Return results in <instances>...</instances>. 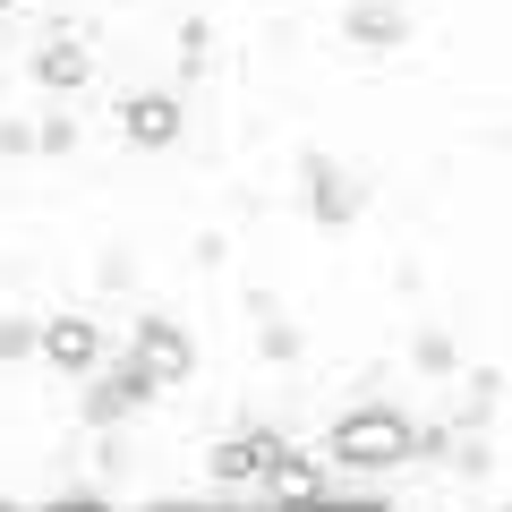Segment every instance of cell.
I'll return each mask as SVG.
<instances>
[{"instance_id": "7a4b0ae2", "label": "cell", "mask_w": 512, "mask_h": 512, "mask_svg": "<svg viewBox=\"0 0 512 512\" xmlns=\"http://www.w3.org/2000/svg\"><path fill=\"white\" fill-rule=\"evenodd\" d=\"M35 350L52 367H69V376H94V359H103V333L86 325V316H52V325L35 333Z\"/></svg>"}, {"instance_id": "277c9868", "label": "cell", "mask_w": 512, "mask_h": 512, "mask_svg": "<svg viewBox=\"0 0 512 512\" xmlns=\"http://www.w3.org/2000/svg\"><path fill=\"white\" fill-rule=\"evenodd\" d=\"M137 367H146L154 384H180L188 376V333L171 325V316H146V325H137Z\"/></svg>"}, {"instance_id": "9c48e42d", "label": "cell", "mask_w": 512, "mask_h": 512, "mask_svg": "<svg viewBox=\"0 0 512 512\" xmlns=\"http://www.w3.org/2000/svg\"><path fill=\"white\" fill-rule=\"evenodd\" d=\"M350 43H367V52L402 43V9H384V0H359V9H350Z\"/></svg>"}, {"instance_id": "52a82bcc", "label": "cell", "mask_w": 512, "mask_h": 512, "mask_svg": "<svg viewBox=\"0 0 512 512\" xmlns=\"http://www.w3.org/2000/svg\"><path fill=\"white\" fill-rule=\"evenodd\" d=\"M35 77H43L52 94H77V86H86V43H77V35L43 43V52H35Z\"/></svg>"}, {"instance_id": "6da1fadb", "label": "cell", "mask_w": 512, "mask_h": 512, "mask_svg": "<svg viewBox=\"0 0 512 512\" xmlns=\"http://www.w3.org/2000/svg\"><path fill=\"white\" fill-rule=\"evenodd\" d=\"M419 453V427L402 419V410H350L342 427H333V461L342 470H393V461Z\"/></svg>"}, {"instance_id": "8992f818", "label": "cell", "mask_w": 512, "mask_h": 512, "mask_svg": "<svg viewBox=\"0 0 512 512\" xmlns=\"http://www.w3.org/2000/svg\"><path fill=\"white\" fill-rule=\"evenodd\" d=\"M274 453H282L274 436H222V444H214V478H222V487H248V478L265 487V470H274Z\"/></svg>"}, {"instance_id": "30bf717a", "label": "cell", "mask_w": 512, "mask_h": 512, "mask_svg": "<svg viewBox=\"0 0 512 512\" xmlns=\"http://www.w3.org/2000/svg\"><path fill=\"white\" fill-rule=\"evenodd\" d=\"M350 205H359V188L333 180V171H316V214H325V222H350Z\"/></svg>"}, {"instance_id": "8fae6325", "label": "cell", "mask_w": 512, "mask_h": 512, "mask_svg": "<svg viewBox=\"0 0 512 512\" xmlns=\"http://www.w3.org/2000/svg\"><path fill=\"white\" fill-rule=\"evenodd\" d=\"M18 350H35V333H26V325H0V359H18Z\"/></svg>"}, {"instance_id": "5b68a950", "label": "cell", "mask_w": 512, "mask_h": 512, "mask_svg": "<svg viewBox=\"0 0 512 512\" xmlns=\"http://www.w3.org/2000/svg\"><path fill=\"white\" fill-rule=\"evenodd\" d=\"M146 393H154V376H146V367H137V350H128V359L111 367L103 384H94V402H86V419H94V427H111V419H128V410L146 402Z\"/></svg>"}, {"instance_id": "ba28073f", "label": "cell", "mask_w": 512, "mask_h": 512, "mask_svg": "<svg viewBox=\"0 0 512 512\" xmlns=\"http://www.w3.org/2000/svg\"><path fill=\"white\" fill-rule=\"evenodd\" d=\"M316 487H325V478H316L308 461L274 453V470H265V495H274V504H316Z\"/></svg>"}, {"instance_id": "3957f363", "label": "cell", "mask_w": 512, "mask_h": 512, "mask_svg": "<svg viewBox=\"0 0 512 512\" xmlns=\"http://www.w3.org/2000/svg\"><path fill=\"white\" fill-rule=\"evenodd\" d=\"M120 137L128 146H171V137H180V94H128L120 103Z\"/></svg>"}, {"instance_id": "7c38bea8", "label": "cell", "mask_w": 512, "mask_h": 512, "mask_svg": "<svg viewBox=\"0 0 512 512\" xmlns=\"http://www.w3.org/2000/svg\"><path fill=\"white\" fill-rule=\"evenodd\" d=\"M0 18H9V0H0Z\"/></svg>"}]
</instances>
